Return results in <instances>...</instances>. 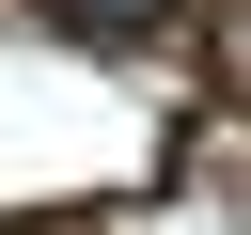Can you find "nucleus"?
Wrapping results in <instances>:
<instances>
[{
  "label": "nucleus",
  "mask_w": 251,
  "mask_h": 235,
  "mask_svg": "<svg viewBox=\"0 0 251 235\" xmlns=\"http://www.w3.org/2000/svg\"><path fill=\"white\" fill-rule=\"evenodd\" d=\"M47 16H63V31H78V47H141V31H157V16H173V0H47Z\"/></svg>",
  "instance_id": "1"
}]
</instances>
